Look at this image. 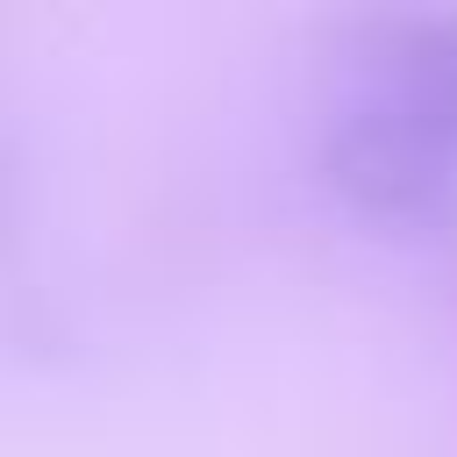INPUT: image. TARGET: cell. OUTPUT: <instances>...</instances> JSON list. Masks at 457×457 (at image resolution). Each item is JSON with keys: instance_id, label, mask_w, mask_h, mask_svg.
I'll list each match as a JSON object with an SVG mask.
<instances>
[{"instance_id": "cell-1", "label": "cell", "mask_w": 457, "mask_h": 457, "mask_svg": "<svg viewBox=\"0 0 457 457\" xmlns=\"http://www.w3.org/2000/svg\"><path fill=\"white\" fill-rule=\"evenodd\" d=\"M314 171L336 207L378 228H443L457 214V129L386 79L328 114Z\"/></svg>"}, {"instance_id": "cell-2", "label": "cell", "mask_w": 457, "mask_h": 457, "mask_svg": "<svg viewBox=\"0 0 457 457\" xmlns=\"http://www.w3.org/2000/svg\"><path fill=\"white\" fill-rule=\"evenodd\" d=\"M371 79L400 86L428 114L457 129V14H386L357 29Z\"/></svg>"}, {"instance_id": "cell-3", "label": "cell", "mask_w": 457, "mask_h": 457, "mask_svg": "<svg viewBox=\"0 0 457 457\" xmlns=\"http://www.w3.org/2000/svg\"><path fill=\"white\" fill-rule=\"evenodd\" d=\"M7 221H14V186H7V164H0V236H7Z\"/></svg>"}]
</instances>
